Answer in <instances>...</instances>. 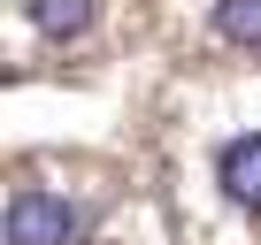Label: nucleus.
Wrapping results in <instances>:
<instances>
[{"mask_svg":"<svg viewBox=\"0 0 261 245\" xmlns=\"http://www.w3.org/2000/svg\"><path fill=\"white\" fill-rule=\"evenodd\" d=\"M85 230H92V215L69 207V199L46 192V184L8 192V215H0V245H77Z\"/></svg>","mask_w":261,"mask_h":245,"instance_id":"nucleus-1","label":"nucleus"},{"mask_svg":"<svg viewBox=\"0 0 261 245\" xmlns=\"http://www.w3.org/2000/svg\"><path fill=\"white\" fill-rule=\"evenodd\" d=\"M215 184L238 215H261V131H238L215 146Z\"/></svg>","mask_w":261,"mask_h":245,"instance_id":"nucleus-2","label":"nucleus"},{"mask_svg":"<svg viewBox=\"0 0 261 245\" xmlns=\"http://www.w3.org/2000/svg\"><path fill=\"white\" fill-rule=\"evenodd\" d=\"M23 16H31V31L46 46H69V39H85L100 23V0H23Z\"/></svg>","mask_w":261,"mask_h":245,"instance_id":"nucleus-3","label":"nucleus"},{"mask_svg":"<svg viewBox=\"0 0 261 245\" xmlns=\"http://www.w3.org/2000/svg\"><path fill=\"white\" fill-rule=\"evenodd\" d=\"M215 31L230 46H261V0H215Z\"/></svg>","mask_w":261,"mask_h":245,"instance_id":"nucleus-4","label":"nucleus"}]
</instances>
